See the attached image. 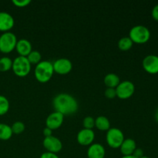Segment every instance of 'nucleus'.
Returning <instances> with one entry per match:
<instances>
[{"label": "nucleus", "instance_id": "nucleus-1", "mask_svg": "<svg viewBox=\"0 0 158 158\" xmlns=\"http://www.w3.org/2000/svg\"><path fill=\"white\" fill-rule=\"evenodd\" d=\"M52 106L55 111L65 115H72L78 110V102L72 95L65 93L58 94L52 100Z\"/></svg>", "mask_w": 158, "mask_h": 158}, {"label": "nucleus", "instance_id": "nucleus-2", "mask_svg": "<svg viewBox=\"0 0 158 158\" xmlns=\"http://www.w3.org/2000/svg\"><path fill=\"white\" fill-rule=\"evenodd\" d=\"M35 77L40 83H45L50 80L54 73L52 63L46 60H42L35 66Z\"/></svg>", "mask_w": 158, "mask_h": 158}, {"label": "nucleus", "instance_id": "nucleus-3", "mask_svg": "<svg viewBox=\"0 0 158 158\" xmlns=\"http://www.w3.org/2000/svg\"><path fill=\"white\" fill-rule=\"evenodd\" d=\"M129 37L134 43L144 44L151 38V31L146 26L137 25L130 30Z\"/></svg>", "mask_w": 158, "mask_h": 158}, {"label": "nucleus", "instance_id": "nucleus-4", "mask_svg": "<svg viewBox=\"0 0 158 158\" xmlns=\"http://www.w3.org/2000/svg\"><path fill=\"white\" fill-rule=\"evenodd\" d=\"M12 69L14 73L19 77H25L31 71V64L25 56H17L12 60Z\"/></svg>", "mask_w": 158, "mask_h": 158}, {"label": "nucleus", "instance_id": "nucleus-5", "mask_svg": "<svg viewBox=\"0 0 158 158\" xmlns=\"http://www.w3.org/2000/svg\"><path fill=\"white\" fill-rule=\"evenodd\" d=\"M17 38L14 33L11 32H3L0 35V52L3 53H9L15 49Z\"/></svg>", "mask_w": 158, "mask_h": 158}, {"label": "nucleus", "instance_id": "nucleus-6", "mask_svg": "<svg viewBox=\"0 0 158 158\" xmlns=\"http://www.w3.org/2000/svg\"><path fill=\"white\" fill-rule=\"evenodd\" d=\"M106 140L108 146L114 149L120 148L124 140V135L121 130L118 128H110L106 131Z\"/></svg>", "mask_w": 158, "mask_h": 158}, {"label": "nucleus", "instance_id": "nucleus-7", "mask_svg": "<svg viewBox=\"0 0 158 158\" xmlns=\"http://www.w3.org/2000/svg\"><path fill=\"white\" fill-rule=\"evenodd\" d=\"M117 97L122 100H127L134 95L135 92V86L129 80L120 82V84L116 87Z\"/></svg>", "mask_w": 158, "mask_h": 158}, {"label": "nucleus", "instance_id": "nucleus-8", "mask_svg": "<svg viewBox=\"0 0 158 158\" xmlns=\"http://www.w3.org/2000/svg\"><path fill=\"white\" fill-rule=\"evenodd\" d=\"M43 144L45 149L46 150V152L52 153V154H57L63 148V143L61 140L58 137L54 136L45 137Z\"/></svg>", "mask_w": 158, "mask_h": 158}, {"label": "nucleus", "instance_id": "nucleus-9", "mask_svg": "<svg viewBox=\"0 0 158 158\" xmlns=\"http://www.w3.org/2000/svg\"><path fill=\"white\" fill-rule=\"evenodd\" d=\"M54 72L60 75L68 74L73 69L72 62L66 58H60L52 63Z\"/></svg>", "mask_w": 158, "mask_h": 158}, {"label": "nucleus", "instance_id": "nucleus-10", "mask_svg": "<svg viewBox=\"0 0 158 158\" xmlns=\"http://www.w3.org/2000/svg\"><path fill=\"white\" fill-rule=\"evenodd\" d=\"M143 68L147 73L150 74L158 73V56L148 55L142 62Z\"/></svg>", "mask_w": 158, "mask_h": 158}, {"label": "nucleus", "instance_id": "nucleus-11", "mask_svg": "<svg viewBox=\"0 0 158 158\" xmlns=\"http://www.w3.org/2000/svg\"><path fill=\"white\" fill-rule=\"evenodd\" d=\"M95 139V134L93 130L83 129L80 130L77 134V142L82 146H90Z\"/></svg>", "mask_w": 158, "mask_h": 158}, {"label": "nucleus", "instance_id": "nucleus-12", "mask_svg": "<svg viewBox=\"0 0 158 158\" xmlns=\"http://www.w3.org/2000/svg\"><path fill=\"white\" fill-rule=\"evenodd\" d=\"M64 120V116L60 113L54 111L49 114L46 120V127L49 128L52 131L56 130L62 126Z\"/></svg>", "mask_w": 158, "mask_h": 158}, {"label": "nucleus", "instance_id": "nucleus-13", "mask_svg": "<svg viewBox=\"0 0 158 158\" xmlns=\"http://www.w3.org/2000/svg\"><path fill=\"white\" fill-rule=\"evenodd\" d=\"M15 20L11 14L7 12H0V31L9 32L14 26Z\"/></svg>", "mask_w": 158, "mask_h": 158}, {"label": "nucleus", "instance_id": "nucleus-14", "mask_svg": "<svg viewBox=\"0 0 158 158\" xmlns=\"http://www.w3.org/2000/svg\"><path fill=\"white\" fill-rule=\"evenodd\" d=\"M15 49L19 54L20 56L26 57L32 52V44L29 40H26V39H21L17 41Z\"/></svg>", "mask_w": 158, "mask_h": 158}, {"label": "nucleus", "instance_id": "nucleus-15", "mask_svg": "<svg viewBox=\"0 0 158 158\" xmlns=\"http://www.w3.org/2000/svg\"><path fill=\"white\" fill-rule=\"evenodd\" d=\"M105 154V148L100 143H92L87 150L88 158H104Z\"/></svg>", "mask_w": 158, "mask_h": 158}, {"label": "nucleus", "instance_id": "nucleus-16", "mask_svg": "<svg viewBox=\"0 0 158 158\" xmlns=\"http://www.w3.org/2000/svg\"><path fill=\"white\" fill-rule=\"evenodd\" d=\"M136 148H137V144L135 140L131 138H128L124 139L121 146L120 147V151L123 156H129L133 155Z\"/></svg>", "mask_w": 158, "mask_h": 158}, {"label": "nucleus", "instance_id": "nucleus-17", "mask_svg": "<svg viewBox=\"0 0 158 158\" xmlns=\"http://www.w3.org/2000/svg\"><path fill=\"white\" fill-rule=\"evenodd\" d=\"M104 83L107 88H115L120 84V77L115 73H108L104 77Z\"/></svg>", "mask_w": 158, "mask_h": 158}, {"label": "nucleus", "instance_id": "nucleus-18", "mask_svg": "<svg viewBox=\"0 0 158 158\" xmlns=\"http://www.w3.org/2000/svg\"><path fill=\"white\" fill-rule=\"evenodd\" d=\"M95 127L100 131H107L110 128V122L107 117L100 116L95 120Z\"/></svg>", "mask_w": 158, "mask_h": 158}, {"label": "nucleus", "instance_id": "nucleus-19", "mask_svg": "<svg viewBox=\"0 0 158 158\" xmlns=\"http://www.w3.org/2000/svg\"><path fill=\"white\" fill-rule=\"evenodd\" d=\"M12 128L6 123H0V140H8L12 136Z\"/></svg>", "mask_w": 158, "mask_h": 158}, {"label": "nucleus", "instance_id": "nucleus-20", "mask_svg": "<svg viewBox=\"0 0 158 158\" xmlns=\"http://www.w3.org/2000/svg\"><path fill=\"white\" fill-rule=\"evenodd\" d=\"M134 43L129 36H125L120 39L118 42V47L122 51H128L132 48Z\"/></svg>", "mask_w": 158, "mask_h": 158}, {"label": "nucleus", "instance_id": "nucleus-21", "mask_svg": "<svg viewBox=\"0 0 158 158\" xmlns=\"http://www.w3.org/2000/svg\"><path fill=\"white\" fill-rule=\"evenodd\" d=\"M12 60L8 56H3L0 58V71L6 72L12 69Z\"/></svg>", "mask_w": 158, "mask_h": 158}, {"label": "nucleus", "instance_id": "nucleus-22", "mask_svg": "<svg viewBox=\"0 0 158 158\" xmlns=\"http://www.w3.org/2000/svg\"><path fill=\"white\" fill-rule=\"evenodd\" d=\"M30 64L37 65L42 61V55L39 51L32 50V52L26 56Z\"/></svg>", "mask_w": 158, "mask_h": 158}, {"label": "nucleus", "instance_id": "nucleus-23", "mask_svg": "<svg viewBox=\"0 0 158 158\" xmlns=\"http://www.w3.org/2000/svg\"><path fill=\"white\" fill-rule=\"evenodd\" d=\"M9 101L5 96L0 95V116L7 114L9 110Z\"/></svg>", "mask_w": 158, "mask_h": 158}, {"label": "nucleus", "instance_id": "nucleus-24", "mask_svg": "<svg viewBox=\"0 0 158 158\" xmlns=\"http://www.w3.org/2000/svg\"><path fill=\"white\" fill-rule=\"evenodd\" d=\"M11 128H12V134H19L25 131V124L21 121H16L12 125Z\"/></svg>", "mask_w": 158, "mask_h": 158}, {"label": "nucleus", "instance_id": "nucleus-25", "mask_svg": "<svg viewBox=\"0 0 158 158\" xmlns=\"http://www.w3.org/2000/svg\"><path fill=\"white\" fill-rule=\"evenodd\" d=\"M83 126L85 129L92 130L95 127V119L89 116L85 117L83 120Z\"/></svg>", "mask_w": 158, "mask_h": 158}, {"label": "nucleus", "instance_id": "nucleus-26", "mask_svg": "<svg viewBox=\"0 0 158 158\" xmlns=\"http://www.w3.org/2000/svg\"><path fill=\"white\" fill-rule=\"evenodd\" d=\"M105 96L108 99H114L117 97V92L115 88H106L105 90Z\"/></svg>", "mask_w": 158, "mask_h": 158}, {"label": "nucleus", "instance_id": "nucleus-27", "mask_svg": "<svg viewBox=\"0 0 158 158\" xmlns=\"http://www.w3.org/2000/svg\"><path fill=\"white\" fill-rule=\"evenodd\" d=\"M30 0H13V1H12V3H13L15 6L19 8L26 7L28 5L30 4Z\"/></svg>", "mask_w": 158, "mask_h": 158}, {"label": "nucleus", "instance_id": "nucleus-28", "mask_svg": "<svg viewBox=\"0 0 158 158\" xmlns=\"http://www.w3.org/2000/svg\"><path fill=\"white\" fill-rule=\"evenodd\" d=\"M133 155H134L136 158H141L142 157L144 156L143 155V151L141 148H136Z\"/></svg>", "mask_w": 158, "mask_h": 158}, {"label": "nucleus", "instance_id": "nucleus-29", "mask_svg": "<svg viewBox=\"0 0 158 158\" xmlns=\"http://www.w3.org/2000/svg\"><path fill=\"white\" fill-rule=\"evenodd\" d=\"M40 158H60L56 154H52L49 152H45L40 156Z\"/></svg>", "mask_w": 158, "mask_h": 158}, {"label": "nucleus", "instance_id": "nucleus-30", "mask_svg": "<svg viewBox=\"0 0 158 158\" xmlns=\"http://www.w3.org/2000/svg\"><path fill=\"white\" fill-rule=\"evenodd\" d=\"M151 15H152L153 19L155 21L158 22V4L156 5L155 6H154V8L152 9V12H151Z\"/></svg>", "mask_w": 158, "mask_h": 158}, {"label": "nucleus", "instance_id": "nucleus-31", "mask_svg": "<svg viewBox=\"0 0 158 158\" xmlns=\"http://www.w3.org/2000/svg\"><path fill=\"white\" fill-rule=\"evenodd\" d=\"M43 135L45 136V137H50V136H52V131L51 129L48 127H45L44 130H43Z\"/></svg>", "mask_w": 158, "mask_h": 158}, {"label": "nucleus", "instance_id": "nucleus-32", "mask_svg": "<svg viewBox=\"0 0 158 158\" xmlns=\"http://www.w3.org/2000/svg\"><path fill=\"white\" fill-rule=\"evenodd\" d=\"M155 120L156 121L158 122V107L156 110V112H155Z\"/></svg>", "mask_w": 158, "mask_h": 158}, {"label": "nucleus", "instance_id": "nucleus-33", "mask_svg": "<svg viewBox=\"0 0 158 158\" xmlns=\"http://www.w3.org/2000/svg\"><path fill=\"white\" fill-rule=\"evenodd\" d=\"M121 158H136L134 155H129V156H123Z\"/></svg>", "mask_w": 158, "mask_h": 158}, {"label": "nucleus", "instance_id": "nucleus-34", "mask_svg": "<svg viewBox=\"0 0 158 158\" xmlns=\"http://www.w3.org/2000/svg\"><path fill=\"white\" fill-rule=\"evenodd\" d=\"M141 158H150L149 157H147V156H143V157H142Z\"/></svg>", "mask_w": 158, "mask_h": 158}]
</instances>
